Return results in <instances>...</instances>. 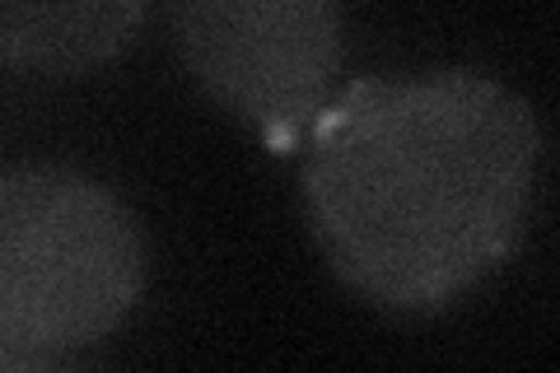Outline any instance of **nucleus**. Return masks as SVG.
I'll return each mask as SVG.
<instances>
[{
	"label": "nucleus",
	"mask_w": 560,
	"mask_h": 373,
	"mask_svg": "<svg viewBox=\"0 0 560 373\" xmlns=\"http://www.w3.org/2000/svg\"><path fill=\"white\" fill-rule=\"evenodd\" d=\"M173 51L210 103L290 150L337 94L341 0H173Z\"/></svg>",
	"instance_id": "nucleus-3"
},
{
	"label": "nucleus",
	"mask_w": 560,
	"mask_h": 373,
	"mask_svg": "<svg viewBox=\"0 0 560 373\" xmlns=\"http://www.w3.org/2000/svg\"><path fill=\"white\" fill-rule=\"evenodd\" d=\"M150 0H0V66L84 80L136 43Z\"/></svg>",
	"instance_id": "nucleus-4"
},
{
	"label": "nucleus",
	"mask_w": 560,
	"mask_h": 373,
	"mask_svg": "<svg viewBox=\"0 0 560 373\" xmlns=\"http://www.w3.org/2000/svg\"><path fill=\"white\" fill-rule=\"evenodd\" d=\"M145 290L136 215L61 164L0 168V364H51L127 323Z\"/></svg>",
	"instance_id": "nucleus-2"
},
{
	"label": "nucleus",
	"mask_w": 560,
	"mask_h": 373,
	"mask_svg": "<svg viewBox=\"0 0 560 373\" xmlns=\"http://www.w3.org/2000/svg\"><path fill=\"white\" fill-rule=\"evenodd\" d=\"M541 131L481 70L355 80L304 136V210L327 266L388 313H444L518 247Z\"/></svg>",
	"instance_id": "nucleus-1"
}]
</instances>
